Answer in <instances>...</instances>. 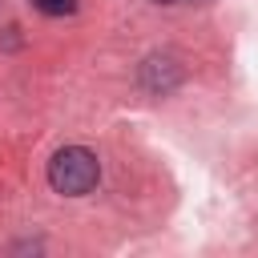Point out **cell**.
Returning <instances> with one entry per match:
<instances>
[{"label":"cell","instance_id":"obj_3","mask_svg":"<svg viewBox=\"0 0 258 258\" xmlns=\"http://www.w3.org/2000/svg\"><path fill=\"white\" fill-rule=\"evenodd\" d=\"M157 4H173V0H157Z\"/></svg>","mask_w":258,"mask_h":258},{"label":"cell","instance_id":"obj_1","mask_svg":"<svg viewBox=\"0 0 258 258\" xmlns=\"http://www.w3.org/2000/svg\"><path fill=\"white\" fill-rule=\"evenodd\" d=\"M101 177V165H97V153H89L85 145H64L52 153L48 161V185L64 198H81L97 185Z\"/></svg>","mask_w":258,"mask_h":258},{"label":"cell","instance_id":"obj_2","mask_svg":"<svg viewBox=\"0 0 258 258\" xmlns=\"http://www.w3.org/2000/svg\"><path fill=\"white\" fill-rule=\"evenodd\" d=\"M44 16H64V12H73L77 8V0H32Z\"/></svg>","mask_w":258,"mask_h":258}]
</instances>
